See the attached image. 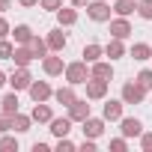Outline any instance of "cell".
Returning a JSON list of instances; mask_svg holds the SVG:
<instances>
[{"mask_svg":"<svg viewBox=\"0 0 152 152\" xmlns=\"http://www.w3.org/2000/svg\"><path fill=\"white\" fill-rule=\"evenodd\" d=\"M45 39H48V48H51V51H57V54H63V51H66V45H69V39H66V33H63V27H57V30H51V33H48Z\"/></svg>","mask_w":152,"mask_h":152,"instance_id":"cell-15","label":"cell"},{"mask_svg":"<svg viewBox=\"0 0 152 152\" xmlns=\"http://www.w3.org/2000/svg\"><path fill=\"white\" fill-rule=\"evenodd\" d=\"M110 0H90L87 3V18L90 21H99V24H104V21H110Z\"/></svg>","mask_w":152,"mask_h":152,"instance_id":"cell-3","label":"cell"},{"mask_svg":"<svg viewBox=\"0 0 152 152\" xmlns=\"http://www.w3.org/2000/svg\"><path fill=\"white\" fill-rule=\"evenodd\" d=\"M140 149L143 152H152V131H143L140 134Z\"/></svg>","mask_w":152,"mask_h":152,"instance_id":"cell-35","label":"cell"},{"mask_svg":"<svg viewBox=\"0 0 152 152\" xmlns=\"http://www.w3.org/2000/svg\"><path fill=\"white\" fill-rule=\"evenodd\" d=\"M137 15L143 21H152V0H137Z\"/></svg>","mask_w":152,"mask_h":152,"instance_id":"cell-29","label":"cell"},{"mask_svg":"<svg viewBox=\"0 0 152 152\" xmlns=\"http://www.w3.org/2000/svg\"><path fill=\"white\" fill-rule=\"evenodd\" d=\"M6 36H12V24L0 15V39H6Z\"/></svg>","mask_w":152,"mask_h":152,"instance_id":"cell-37","label":"cell"},{"mask_svg":"<svg viewBox=\"0 0 152 152\" xmlns=\"http://www.w3.org/2000/svg\"><path fill=\"white\" fill-rule=\"evenodd\" d=\"M90 66L96 63V60H102L104 57V45H99V42H90V45H84V54H81Z\"/></svg>","mask_w":152,"mask_h":152,"instance_id":"cell-25","label":"cell"},{"mask_svg":"<svg viewBox=\"0 0 152 152\" xmlns=\"http://www.w3.org/2000/svg\"><path fill=\"white\" fill-rule=\"evenodd\" d=\"M81 149H84V152H96V140H93V137H84Z\"/></svg>","mask_w":152,"mask_h":152,"instance_id":"cell-38","label":"cell"},{"mask_svg":"<svg viewBox=\"0 0 152 152\" xmlns=\"http://www.w3.org/2000/svg\"><path fill=\"white\" fill-rule=\"evenodd\" d=\"M143 90H152V69H140V75H137V78H134Z\"/></svg>","mask_w":152,"mask_h":152,"instance_id":"cell-31","label":"cell"},{"mask_svg":"<svg viewBox=\"0 0 152 152\" xmlns=\"http://www.w3.org/2000/svg\"><path fill=\"white\" fill-rule=\"evenodd\" d=\"M48 125H51V134H54V137H69V131H72V116H69V113H66V116H54Z\"/></svg>","mask_w":152,"mask_h":152,"instance_id":"cell-14","label":"cell"},{"mask_svg":"<svg viewBox=\"0 0 152 152\" xmlns=\"http://www.w3.org/2000/svg\"><path fill=\"white\" fill-rule=\"evenodd\" d=\"M69 116H72V122H84L87 116H93V110H90V104H87V99H75L69 107Z\"/></svg>","mask_w":152,"mask_h":152,"instance_id":"cell-10","label":"cell"},{"mask_svg":"<svg viewBox=\"0 0 152 152\" xmlns=\"http://www.w3.org/2000/svg\"><path fill=\"white\" fill-rule=\"evenodd\" d=\"M104 116H87L84 122H81V131H84V137H93V140H99L102 134H104Z\"/></svg>","mask_w":152,"mask_h":152,"instance_id":"cell-7","label":"cell"},{"mask_svg":"<svg viewBox=\"0 0 152 152\" xmlns=\"http://www.w3.org/2000/svg\"><path fill=\"white\" fill-rule=\"evenodd\" d=\"M30 116H33V122H51V119H54V110H51L45 102H33Z\"/></svg>","mask_w":152,"mask_h":152,"instance_id":"cell-21","label":"cell"},{"mask_svg":"<svg viewBox=\"0 0 152 152\" xmlns=\"http://www.w3.org/2000/svg\"><path fill=\"white\" fill-rule=\"evenodd\" d=\"M42 72L48 75V78H60V75L66 72V63H63V57H57V51H51L48 57H42Z\"/></svg>","mask_w":152,"mask_h":152,"instance_id":"cell-6","label":"cell"},{"mask_svg":"<svg viewBox=\"0 0 152 152\" xmlns=\"http://www.w3.org/2000/svg\"><path fill=\"white\" fill-rule=\"evenodd\" d=\"M69 3H72V6H78V9H87L90 0H69Z\"/></svg>","mask_w":152,"mask_h":152,"instance_id":"cell-42","label":"cell"},{"mask_svg":"<svg viewBox=\"0 0 152 152\" xmlns=\"http://www.w3.org/2000/svg\"><path fill=\"white\" fill-rule=\"evenodd\" d=\"M72 149H75V143L69 137H57V152H72Z\"/></svg>","mask_w":152,"mask_h":152,"instance_id":"cell-34","label":"cell"},{"mask_svg":"<svg viewBox=\"0 0 152 152\" xmlns=\"http://www.w3.org/2000/svg\"><path fill=\"white\" fill-rule=\"evenodd\" d=\"M39 6H42L45 12H57V9L63 6V0H39Z\"/></svg>","mask_w":152,"mask_h":152,"instance_id":"cell-33","label":"cell"},{"mask_svg":"<svg viewBox=\"0 0 152 152\" xmlns=\"http://www.w3.org/2000/svg\"><path fill=\"white\" fill-rule=\"evenodd\" d=\"M33 36H36V33H33L30 24H15V27H12V39H15V45H30Z\"/></svg>","mask_w":152,"mask_h":152,"instance_id":"cell-18","label":"cell"},{"mask_svg":"<svg viewBox=\"0 0 152 152\" xmlns=\"http://www.w3.org/2000/svg\"><path fill=\"white\" fill-rule=\"evenodd\" d=\"M18 3H21L24 9H33V6H39V0H18Z\"/></svg>","mask_w":152,"mask_h":152,"instance_id":"cell-39","label":"cell"},{"mask_svg":"<svg viewBox=\"0 0 152 152\" xmlns=\"http://www.w3.org/2000/svg\"><path fill=\"white\" fill-rule=\"evenodd\" d=\"M113 12L122 15V18L134 15V12H137V0H113Z\"/></svg>","mask_w":152,"mask_h":152,"instance_id":"cell-26","label":"cell"},{"mask_svg":"<svg viewBox=\"0 0 152 152\" xmlns=\"http://www.w3.org/2000/svg\"><path fill=\"white\" fill-rule=\"evenodd\" d=\"M75 99H78V96H75V87H72V84H66V87L54 90V102H57V104H63V107H69Z\"/></svg>","mask_w":152,"mask_h":152,"instance_id":"cell-22","label":"cell"},{"mask_svg":"<svg viewBox=\"0 0 152 152\" xmlns=\"http://www.w3.org/2000/svg\"><path fill=\"white\" fill-rule=\"evenodd\" d=\"M84 87H87V99H90V102H102V99H107L110 81H104V78H93V75H90V81H87Z\"/></svg>","mask_w":152,"mask_h":152,"instance_id":"cell-4","label":"cell"},{"mask_svg":"<svg viewBox=\"0 0 152 152\" xmlns=\"http://www.w3.org/2000/svg\"><path fill=\"white\" fill-rule=\"evenodd\" d=\"M66 84H72V87H81V84H87L90 81V63L87 60H75V63H66Z\"/></svg>","mask_w":152,"mask_h":152,"instance_id":"cell-1","label":"cell"},{"mask_svg":"<svg viewBox=\"0 0 152 152\" xmlns=\"http://www.w3.org/2000/svg\"><path fill=\"white\" fill-rule=\"evenodd\" d=\"M27 93H30V99H33V102H48V99H54V90H51V84H48V81H33Z\"/></svg>","mask_w":152,"mask_h":152,"instance_id":"cell-12","label":"cell"},{"mask_svg":"<svg viewBox=\"0 0 152 152\" xmlns=\"http://www.w3.org/2000/svg\"><path fill=\"white\" fill-rule=\"evenodd\" d=\"M0 110H3L6 116H15V113H18V93H15V90L0 99Z\"/></svg>","mask_w":152,"mask_h":152,"instance_id":"cell-24","label":"cell"},{"mask_svg":"<svg viewBox=\"0 0 152 152\" xmlns=\"http://www.w3.org/2000/svg\"><path fill=\"white\" fill-rule=\"evenodd\" d=\"M90 75H93V78L110 81V78H113V60H110V63H107V60H96V63L90 66Z\"/></svg>","mask_w":152,"mask_h":152,"instance_id":"cell-16","label":"cell"},{"mask_svg":"<svg viewBox=\"0 0 152 152\" xmlns=\"http://www.w3.org/2000/svg\"><path fill=\"white\" fill-rule=\"evenodd\" d=\"M134 30H131V21L128 18H122V15H116V18H110V36L113 39H128Z\"/></svg>","mask_w":152,"mask_h":152,"instance_id":"cell-11","label":"cell"},{"mask_svg":"<svg viewBox=\"0 0 152 152\" xmlns=\"http://www.w3.org/2000/svg\"><path fill=\"white\" fill-rule=\"evenodd\" d=\"M6 9H12V0H0V15H3Z\"/></svg>","mask_w":152,"mask_h":152,"instance_id":"cell-43","label":"cell"},{"mask_svg":"<svg viewBox=\"0 0 152 152\" xmlns=\"http://www.w3.org/2000/svg\"><path fill=\"white\" fill-rule=\"evenodd\" d=\"M146 93H149V90H143L137 81H125V84H122V90H119V99H122L125 104H143Z\"/></svg>","mask_w":152,"mask_h":152,"instance_id":"cell-2","label":"cell"},{"mask_svg":"<svg viewBox=\"0 0 152 152\" xmlns=\"http://www.w3.org/2000/svg\"><path fill=\"white\" fill-rule=\"evenodd\" d=\"M122 107H125L122 99H104V104H102V116H104L107 122H119V119H122Z\"/></svg>","mask_w":152,"mask_h":152,"instance_id":"cell-8","label":"cell"},{"mask_svg":"<svg viewBox=\"0 0 152 152\" xmlns=\"http://www.w3.org/2000/svg\"><path fill=\"white\" fill-rule=\"evenodd\" d=\"M33 60H36V54L30 51V45H15V54H12V63H15V66H24V69H27Z\"/></svg>","mask_w":152,"mask_h":152,"instance_id":"cell-17","label":"cell"},{"mask_svg":"<svg viewBox=\"0 0 152 152\" xmlns=\"http://www.w3.org/2000/svg\"><path fill=\"white\" fill-rule=\"evenodd\" d=\"M119 131H122V137H128V140H131V137L140 140V134H143L146 128H143V122H140L137 116H122V119H119Z\"/></svg>","mask_w":152,"mask_h":152,"instance_id":"cell-9","label":"cell"},{"mask_svg":"<svg viewBox=\"0 0 152 152\" xmlns=\"http://www.w3.org/2000/svg\"><path fill=\"white\" fill-rule=\"evenodd\" d=\"M128 57L137 60V63H146V60H152V45H146V42H134L131 51H128Z\"/></svg>","mask_w":152,"mask_h":152,"instance_id":"cell-20","label":"cell"},{"mask_svg":"<svg viewBox=\"0 0 152 152\" xmlns=\"http://www.w3.org/2000/svg\"><path fill=\"white\" fill-rule=\"evenodd\" d=\"M6 131H12V116H6L0 110V134H6Z\"/></svg>","mask_w":152,"mask_h":152,"instance_id":"cell-36","label":"cell"},{"mask_svg":"<svg viewBox=\"0 0 152 152\" xmlns=\"http://www.w3.org/2000/svg\"><path fill=\"white\" fill-rule=\"evenodd\" d=\"M30 125H33V116H30V113H21V110H18V113L12 116V131H15V134H27Z\"/></svg>","mask_w":152,"mask_h":152,"instance_id":"cell-23","label":"cell"},{"mask_svg":"<svg viewBox=\"0 0 152 152\" xmlns=\"http://www.w3.org/2000/svg\"><path fill=\"white\" fill-rule=\"evenodd\" d=\"M0 152H18V137L15 134H0Z\"/></svg>","mask_w":152,"mask_h":152,"instance_id":"cell-28","label":"cell"},{"mask_svg":"<svg viewBox=\"0 0 152 152\" xmlns=\"http://www.w3.org/2000/svg\"><path fill=\"white\" fill-rule=\"evenodd\" d=\"M48 149H51L48 143H33V152H48Z\"/></svg>","mask_w":152,"mask_h":152,"instance_id":"cell-41","label":"cell"},{"mask_svg":"<svg viewBox=\"0 0 152 152\" xmlns=\"http://www.w3.org/2000/svg\"><path fill=\"white\" fill-rule=\"evenodd\" d=\"M30 51L36 54V60L48 57V54H51V48H48V39H42V36H33V39H30Z\"/></svg>","mask_w":152,"mask_h":152,"instance_id":"cell-27","label":"cell"},{"mask_svg":"<svg viewBox=\"0 0 152 152\" xmlns=\"http://www.w3.org/2000/svg\"><path fill=\"white\" fill-rule=\"evenodd\" d=\"M110 149H113V152H125V149H128V137H113V140H110Z\"/></svg>","mask_w":152,"mask_h":152,"instance_id":"cell-32","label":"cell"},{"mask_svg":"<svg viewBox=\"0 0 152 152\" xmlns=\"http://www.w3.org/2000/svg\"><path fill=\"white\" fill-rule=\"evenodd\" d=\"M128 51H125V39H113L110 36V42L104 45V57H110V60H119V57H125Z\"/></svg>","mask_w":152,"mask_h":152,"instance_id":"cell-19","label":"cell"},{"mask_svg":"<svg viewBox=\"0 0 152 152\" xmlns=\"http://www.w3.org/2000/svg\"><path fill=\"white\" fill-rule=\"evenodd\" d=\"M6 84H9V75H6V72H3V69H0V90H3V87H6Z\"/></svg>","mask_w":152,"mask_h":152,"instance_id":"cell-40","label":"cell"},{"mask_svg":"<svg viewBox=\"0 0 152 152\" xmlns=\"http://www.w3.org/2000/svg\"><path fill=\"white\" fill-rule=\"evenodd\" d=\"M12 54H15V45L9 42V36L0 39V60H12Z\"/></svg>","mask_w":152,"mask_h":152,"instance_id":"cell-30","label":"cell"},{"mask_svg":"<svg viewBox=\"0 0 152 152\" xmlns=\"http://www.w3.org/2000/svg\"><path fill=\"white\" fill-rule=\"evenodd\" d=\"M54 15H57V24H60V27H72V24H78V6H72V3H69V6H60Z\"/></svg>","mask_w":152,"mask_h":152,"instance_id":"cell-13","label":"cell"},{"mask_svg":"<svg viewBox=\"0 0 152 152\" xmlns=\"http://www.w3.org/2000/svg\"><path fill=\"white\" fill-rule=\"evenodd\" d=\"M30 84H33V75H30V69H24V66H15V72L9 75V87H12L15 93H21V90H30Z\"/></svg>","mask_w":152,"mask_h":152,"instance_id":"cell-5","label":"cell"}]
</instances>
